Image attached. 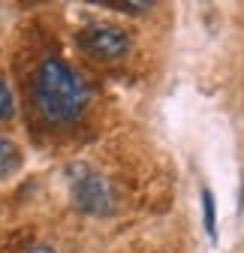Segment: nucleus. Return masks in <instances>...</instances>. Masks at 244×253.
<instances>
[{
  "label": "nucleus",
  "mask_w": 244,
  "mask_h": 253,
  "mask_svg": "<svg viewBox=\"0 0 244 253\" xmlns=\"http://www.w3.org/2000/svg\"><path fill=\"white\" fill-rule=\"evenodd\" d=\"M12 118V97H9V87L3 84V79H0V121Z\"/></svg>",
  "instance_id": "obj_6"
},
{
  "label": "nucleus",
  "mask_w": 244,
  "mask_h": 253,
  "mask_svg": "<svg viewBox=\"0 0 244 253\" xmlns=\"http://www.w3.org/2000/svg\"><path fill=\"white\" fill-rule=\"evenodd\" d=\"M79 42H81V48L87 54H94L100 60H115V57H121L130 48L127 34L121 27H112V24H94V27L81 30Z\"/></svg>",
  "instance_id": "obj_2"
},
{
  "label": "nucleus",
  "mask_w": 244,
  "mask_h": 253,
  "mask_svg": "<svg viewBox=\"0 0 244 253\" xmlns=\"http://www.w3.org/2000/svg\"><path fill=\"white\" fill-rule=\"evenodd\" d=\"M18 169V148L6 139H0V178Z\"/></svg>",
  "instance_id": "obj_4"
},
{
  "label": "nucleus",
  "mask_w": 244,
  "mask_h": 253,
  "mask_svg": "<svg viewBox=\"0 0 244 253\" xmlns=\"http://www.w3.org/2000/svg\"><path fill=\"white\" fill-rule=\"evenodd\" d=\"M37 103L48 121L64 124L81 115L87 103V87L64 60L48 57L37 73Z\"/></svg>",
  "instance_id": "obj_1"
},
{
  "label": "nucleus",
  "mask_w": 244,
  "mask_h": 253,
  "mask_svg": "<svg viewBox=\"0 0 244 253\" xmlns=\"http://www.w3.org/2000/svg\"><path fill=\"white\" fill-rule=\"evenodd\" d=\"M76 202L90 214H106L112 208V190H109L106 178H100V175L76 178Z\"/></svg>",
  "instance_id": "obj_3"
},
{
  "label": "nucleus",
  "mask_w": 244,
  "mask_h": 253,
  "mask_svg": "<svg viewBox=\"0 0 244 253\" xmlns=\"http://www.w3.org/2000/svg\"><path fill=\"white\" fill-rule=\"evenodd\" d=\"M27 253H54L51 247H34V250H27Z\"/></svg>",
  "instance_id": "obj_7"
},
{
  "label": "nucleus",
  "mask_w": 244,
  "mask_h": 253,
  "mask_svg": "<svg viewBox=\"0 0 244 253\" xmlns=\"http://www.w3.org/2000/svg\"><path fill=\"white\" fill-rule=\"evenodd\" d=\"M202 208H205V229H208L211 238H214L217 235V220H214V196H211V190L202 193Z\"/></svg>",
  "instance_id": "obj_5"
}]
</instances>
